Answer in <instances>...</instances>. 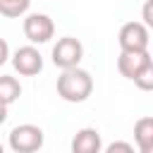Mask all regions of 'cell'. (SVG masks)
<instances>
[{"label":"cell","instance_id":"6da1fadb","mask_svg":"<svg viewBox=\"0 0 153 153\" xmlns=\"http://www.w3.org/2000/svg\"><path fill=\"white\" fill-rule=\"evenodd\" d=\"M93 93V76L81 67L62 69L57 76V96L67 103H84Z\"/></svg>","mask_w":153,"mask_h":153},{"label":"cell","instance_id":"7a4b0ae2","mask_svg":"<svg viewBox=\"0 0 153 153\" xmlns=\"http://www.w3.org/2000/svg\"><path fill=\"white\" fill-rule=\"evenodd\" d=\"M7 143L14 153H36L43 148V129L38 124H17L7 134Z\"/></svg>","mask_w":153,"mask_h":153},{"label":"cell","instance_id":"3957f363","mask_svg":"<svg viewBox=\"0 0 153 153\" xmlns=\"http://www.w3.org/2000/svg\"><path fill=\"white\" fill-rule=\"evenodd\" d=\"M53 65L60 69H69V67H79V62L84 60V45L79 38L74 36H62L57 38V43L53 45Z\"/></svg>","mask_w":153,"mask_h":153},{"label":"cell","instance_id":"277c9868","mask_svg":"<svg viewBox=\"0 0 153 153\" xmlns=\"http://www.w3.org/2000/svg\"><path fill=\"white\" fill-rule=\"evenodd\" d=\"M24 36L33 45L48 43L55 36V22L43 12H31V14L24 17Z\"/></svg>","mask_w":153,"mask_h":153},{"label":"cell","instance_id":"5b68a950","mask_svg":"<svg viewBox=\"0 0 153 153\" xmlns=\"http://www.w3.org/2000/svg\"><path fill=\"white\" fill-rule=\"evenodd\" d=\"M148 26L146 22H127L117 33L120 50H148Z\"/></svg>","mask_w":153,"mask_h":153},{"label":"cell","instance_id":"8992f818","mask_svg":"<svg viewBox=\"0 0 153 153\" xmlns=\"http://www.w3.org/2000/svg\"><path fill=\"white\" fill-rule=\"evenodd\" d=\"M12 67L22 74V76H36L43 69V55L38 53V48L31 45H22L14 50L12 55Z\"/></svg>","mask_w":153,"mask_h":153},{"label":"cell","instance_id":"52a82bcc","mask_svg":"<svg viewBox=\"0 0 153 153\" xmlns=\"http://www.w3.org/2000/svg\"><path fill=\"white\" fill-rule=\"evenodd\" d=\"M151 53L148 50H120V57H117V72L124 76V79H131L151 62Z\"/></svg>","mask_w":153,"mask_h":153},{"label":"cell","instance_id":"ba28073f","mask_svg":"<svg viewBox=\"0 0 153 153\" xmlns=\"http://www.w3.org/2000/svg\"><path fill=\"white\" fill-rule=\"evenodd\" d=\"M103 151V139L100 131L93 127H84L74 134L72 139V153H98Z\"/></svg>","mask_w":153,"mask_h":153},{"label":"cell","instance_id":"9c48e42d","mask_svg":"<svg viewBox=\"0 0 153 153\" xmlns=\"http://www.w3.org/2000/svg\"><path fill=\"white\" fill-rule=\"evenodd\" d=\"M134 141L141 153H153V117H139L134 122Z\"/></svg>","mask_w":153,"mask_h":153},{"label":"cell","instance_id":"30bf717a","mask_svg":"<svg viewBox=\"0 0 153 153\" xmlns=\"http://www.w3.org/2000/svg\"><path fill=\"white\" fill-rule=\"evenodd\" d=\"M19 96H22L19 81H17L14 76H10V74H2V76H0V100H2V108L7 110Z\"/></svg>","mask_w":153,"mask_h":153},{"label":"cell","instance_id":"8fae6325","mask_svg":"<svg viewBox=\"0 0 153 153\" xmlns=\"http://www.w3.org/2000/svg\"><path fill=\"white\" fill-rule=\"evenodd\" d=\"M31 0H0V14L7 19H19L29 12Z\"/></svg>","mask_w":153,"mask_h":153},{"label":"cell","instance_id":"7c38bea8","mask_svg":"<svg viewBox=\"0 0 153 153\" xmlns=\"http://www.w3.org/2000/svg\"><path fill=\"white\" fill-rule=\"evenodd\" d=\"M134 84H136V88H141V91H153V60L134 76Z\"/></svg>","mask_w":153,"mask_h":153},{"label":"cell","instance_id":"4fadbf2b","mask_svg":"<svg viewBox=\"0 0 153 153\" xmlns=\"http://www.w3.org/2000/svg\"><path fill=\"white\" fill-rule=\"evenodd\" d=\"M105 151L108 153H134V146L131 143H127V141H112L110 146H105Z\"/></svg>","mask_w":153,"mask_h":153},{"label":"cell","instance_id":"5bb4252c","mask_svg":"<svg viewBox=\"0 0 153 153\" xmlns=\"http://www.w3.org/2000/svg\"><path fill=\"white\" fill-rule=\"evenodd\" d=\"M141 19L146 22L148 29H153V0H146L141 7Z\"/></svg>","mask_w":153,"mask_h":153},{"label":"cell","instance_id":"9a60e30c","mask_svg":"<svg viewBox=\"0 0 153 153\" xmlns=\"http://www.w3.org/2000/svg\"><path fill=\"white\" fill-rule=\"evenodd\" d=\"M0 45H2V57H0V62L12 60V57H10V45H7V41H0Z\"/></svg>","mask_w":153,"mask_h":153}]
</instances>
